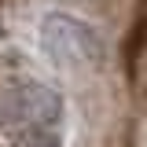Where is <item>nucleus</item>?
Instances as JSON below:
<instances>
[{"label":"nucleus","mask_w":147,"mask_h":147,"mask_svg":"<svg viewBox=\"0 0 147 147\" xmlns=\"http://www.w3.org/2000/svg\"><path fill=\"white\" fill-rule=\"evenodd\" d=\"M40 48L63 70H92L103 59V40L96 37V30L59 11L40 22Z\"/></svg>","instance_id":"obj_1"},{"label":"nucleus","mask_w":147,"mask_h":147,"mask_svg":"<svg viewBox=\"0 0 147 147\" xmlns=\"http://www.w3.org/2000/svg\"><path fill=\"white\" fill-rule=\"evenodd\" d=\"M22 114L33 121V125H52L55 118L63 114V99L55 96V88H48V85H26V92H22Z\"/></svg>","instance_id":"obj_2"},{"label":"nucleus","mask_w":147,"mask_h":147,"mask_svg":"<svg viewBox=\"0 0 147 147\" xmlns=\"http://www.w3.org/2000/svg\"><path fill=\"white\" fill-rule=\"evenodd\" d=\"M26 147H59V136L55 132H44V129L37 125V132L26 140Z\"/></svg>","instance_id":"obj_3"}]
</instances>
